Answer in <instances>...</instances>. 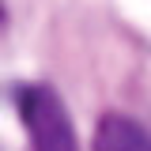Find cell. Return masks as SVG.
I'll return each instance as SVG.
<instances>
[{
    "label": "cell",
    "instance_id": "6da1fadb",
    "mask_svg": "<svg viewBox=\"0 0 151 151\" xmlns=\"http://www.w3.org/2000/svg\"><path fill=\"white\" fill-rule=\"evenodd\" d=\"M19 117L30 132L34 151H79L76 129L64 113V102L49 87H42V83L23 87L19 91Z\"/></svg>",
    "mask_w": 151,
    "mask_h": 151
},
{
    "label": "cell",
    "instance_id": "7a4b0ae2",
    "mask_svg": "<svg viewBox=\"0 0 151 151\" xmlns=\"http://www.w3.org/2000/svg\"><path fill=\"white\" fill-rule=\"evenodd\" d=\"M94 151H151V140L129 113H102L94 129Z\"/></svg>",
    "mask_w": 151,
    "mask_h": 151
}]
</instances>
